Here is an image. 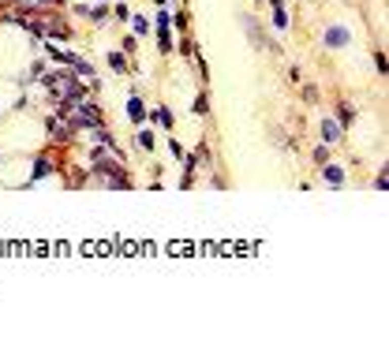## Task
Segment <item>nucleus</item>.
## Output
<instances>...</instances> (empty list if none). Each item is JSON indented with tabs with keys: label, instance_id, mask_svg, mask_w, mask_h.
Segmentation results:
<instances>
[{
	"label": "nucleus",
	"instance_id": "obj_5",
	"mask_svg": "<svg viewBox=\"0 0 389 340\" xmlns=\"http://www.w3.org/2000/svg\"><path fill=\"white\" fill-rule=\"evenodd\" d=\"M243 26H247V30H251V41H254V45H270V41H266V34H262L258 26L251 23V19H243Z\"/></svg>",
	"mask_w": 389,
	"mask_h": 340
},
{
	"label": "nucleus",
	"instance_id": "obj_1",
	"mask_svg": "<svg viewBox=\"0 0 389 340\" xmlns=\"http://www.w3.org/2000/svg\"><path fill=\"white\" fill-rule=\"evenodd\" d=\"M49 90L56 93L60 101H82V90L71 75H49Z\"/></svg>",
	"mask_w": 389,
	"mask_h": 340
},
{
	"label": "nucleus",
	"instance_id": "obj_8",
	"mask_svg": "<svg viewBox=\"0 0 389 340\" xmlns=\"http://www.w3.org/2000/svg\"><path fill=\"white\" fill-rule=\"evenodd\" d=\"M273 23H277V26H288V15H284V8H277V15H273Z\"/></svg>",
	"mask_w": 389,
	"mask_h": 340
},
{
	"label": "nucleus",
	"instance_id": "obj_4",
	"mask_svg": "<svg viewBox=\"0 0 389 340\" xmlns=\"http://www.w3.org/2000/svg\"><path fill=\"white\" fill-rule=\"evenodd\" d=\"M322 135H326V142H337V138H340L337 120H326V124H322Z\"/></svg>",
	"mask_w": 389,
	"mask_h": 340
},
{
	"label": "nucleus",
	"instance_id": "obj_6",
	"mask_svg": "<svg viewBox=\"0 0 389 340\" xmlns=\"http://www.w3.org/2000/svg\"><path fill=\"white\" fill-rule=\"evenodd\" d=\"M326 179H329V183H333V187H337V183H340V179H344V172H340V168H337V165H326Z\"/></svg>",
	"mask_w": 389,
	"mask_h": 340
},
{
	"label": "nucleus",
	"instance_id": "obj_2",
	"mask_svg": "<svg viewBox=\"0 0 389 340\" xmlns=\"http://www.w3.org/2000/svg\"><path fill=\"white\" fill-rule=\"evenodd\" d=\"M98 172H101V179H105V183H112V187H120V191H124V187H127V179H124V176H120V172H116V168H109L105 161H98Z\"/></svg>",
	"mask_w": 389,
	"mask_h": 340
},
{
	"label": "nucleus",
	"instance_id": "obj_3",
	"mask_svg": "<svg viewBox=\"0 0 389 340\" xmlns=\"http://www.w3.org/2000/svg\"><path fill=\"white\" fill-rule=\"evenodd\" d=\"M326 45H329V49L348 45V26H329V30H326Z\"/></svg>",
	"mask_w": 389,
	"mask_h": 340
},
{
	"label": "nucleus",
	"instance_id": "obj_7",
	"mask_svg": "<svg viewBox=\"0 0 389 340\" xmlns=\"http://www.w3.org/2000/svg\"><path fill=\"white\" fill-rule=\"evenodd\" d=\"M127 112H131V116H135V120H142V101H139V98H131V105H127Z\"/></svg>",
	"mask_w": 389,
	"mask_h": 340
}]
</instances>
